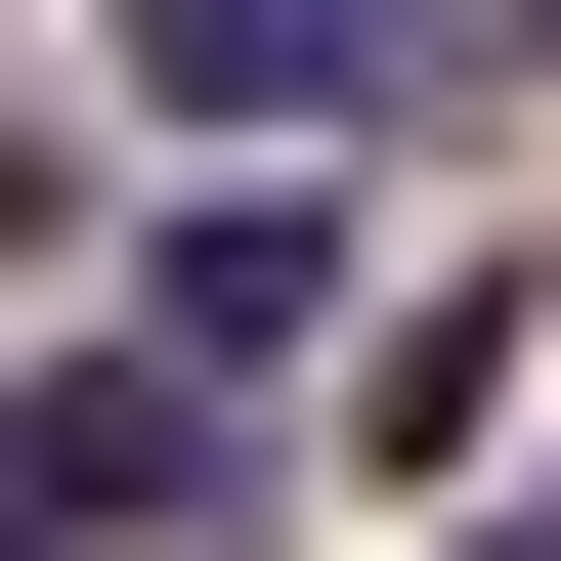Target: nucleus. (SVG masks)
Segmentation results:
<instances>
[{"label":"nucleus","instance_id":"3","mask_svg":"<svg viewBox=\"0 0 561 561\" xmlns=\"http://www.w3.org/2000/svg\"><path fill=\"white\" fill-rule=\"evenodd\" d=\"M302 130H346V173H389V130H476V0H302Z\"/></svg>","mask_w":561,"mask_h":561},{"label":"nucleus","instance_id":"1","mask_svg":"<svg viewBox=\"0 0 561 561\" xmlns=\"http://www.w3.org/2000/svg\"><path fill=\"white\" fill-rule=\"evenodd\" d=\"M0 518H44V561H216V518H302V389H216V346H0Z\"/></svg>","mask_w":561,"mask_h":561},{"label":"nucleus","instance_id":"2","mask_svg":"<svg viewBox=\"0 0 561 561\" xmlns=\"http://www.w3.org/2000/svg\"><path fill=\"white\" fill-rule=\"evenodd\" d=\"M87 260H130V346H216V389H346V302H389L346 260V130H173Z\"/></svg>","mask_w":561,"mask_h":561},{"label":"nucleus","instance_id":"5","mask_svg":"<svg viewBox=\"0 0 561 561\" xmlns=\"http://www.w3.org/2000/svg\"><path fill=\"white\" fill-rule=\"evenodd\" d=\"M518 44H561V0H518Z\"/></svg>","mask_w":561,"mask_h":561},{"label":"nucleus","instance_id":"4","mask_svg":"<svg viewBox=\"0 0 561 561\" xmlns=\"http://www.w3.org/2000/svg\"><path fill=\"white\" fill-rule=\"evenodd\" d=\"M87 216H130V173H87V130H44V87H0V302H44V260H87Z\"/></svg>","mask_w":561,"mask_h":561},{"label":"nucleus","instance_id":"6","mask_svg":"<svg viewBox=\"0 0 561 561\" xmlns=\"http://www.w3.org/2000/svg\"><path fill=\"white\" fill-rule=\"evenodd\" d=\"M0 561H44V518H0Z\"/></svg>","mask_w":561,"mask_h":561}]
</instances>
